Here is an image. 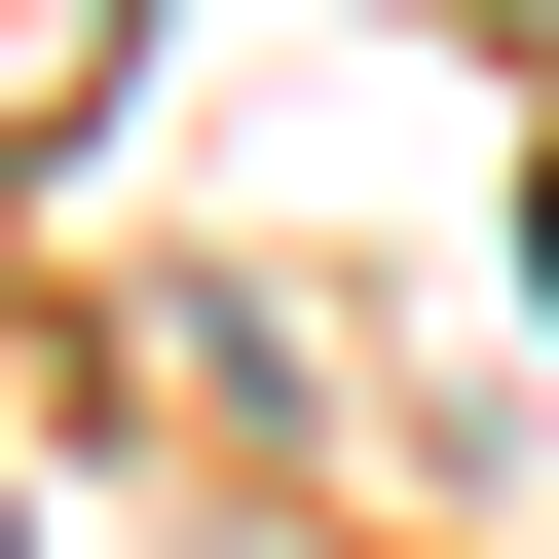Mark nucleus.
Returning <instances> with one entry per match:
<instances>
[{"mask_svg": "<svg viewBox=\"0 0 559 559\" xmlns=\"http://www.w3.org/2000/svg\"><path fill=\"white\" fill-rule=\"evenodd\" d=\"M522 261H559V224H522Z\"/></svg>", "mask_w": 559, "mask_h": 559, "instance_id": "f257e3e1", "label": "nucleus"}]
</instances>
